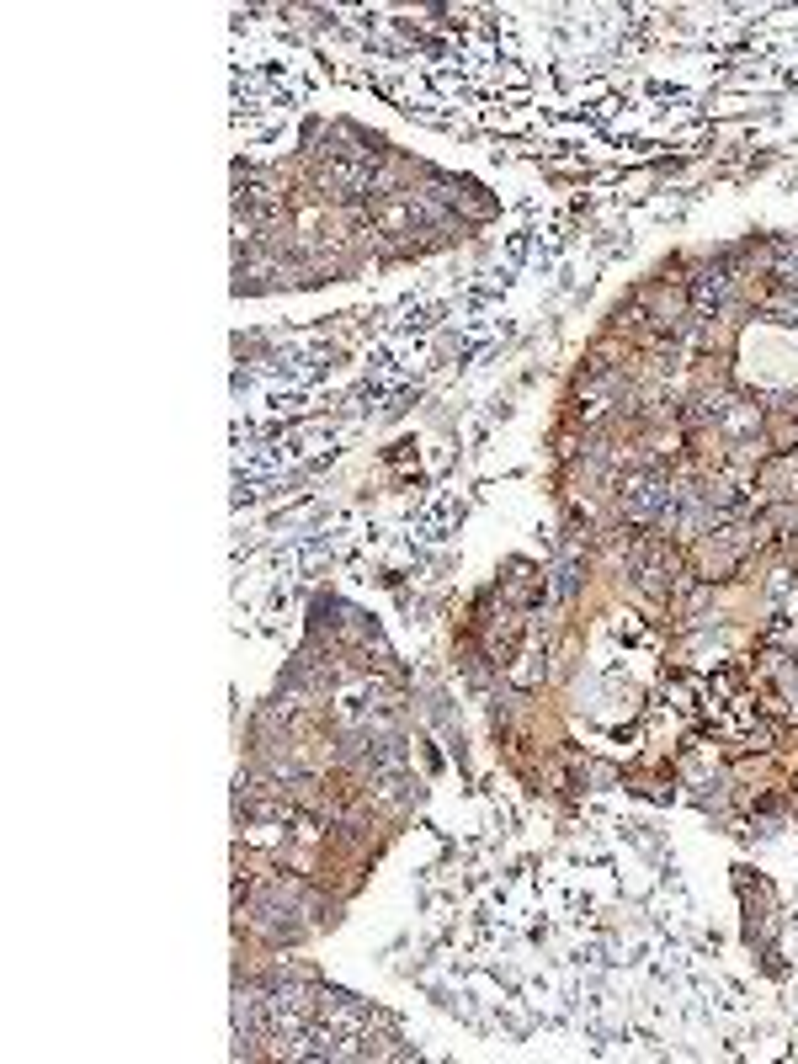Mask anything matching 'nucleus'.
Segmentation results:
<instances>
[{"mask_svg":"<svg viewBox=\"0 0 798 1064\" xmlns=\"http://www.w3.org/2000/svg\"><path fill=\"white\" fill-rule=\"evenodd\" d=\"M671 495H665V485L660 479H634V485L623 490V511L628 517H650V511H660Z\"/></svg>","mask_w":798,"mask_h":1064,"instance_id":"1","label":"nucleus"}]
</instances>
